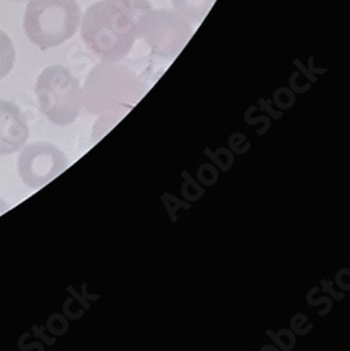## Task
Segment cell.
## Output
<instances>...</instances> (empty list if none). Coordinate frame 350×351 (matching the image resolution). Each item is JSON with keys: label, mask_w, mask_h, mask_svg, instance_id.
<instances>
[{"label": "cell", "mask_w": 350, "mask_h": 351, "mask_svg": "<svg viewBox=\"0 0 350 351\" xmlns=\"http://www.w3.org/2000/svg\"><path fill=\"white\" fill-rule=\"evenodd\" d=\"M151 9L148 0H99L82 16V40L99 60L119 62L139 38L141 21Z\"/></svg>", "instance_id": "1"}, {"label": "cell", "mask_w": 350, "mask_h": 351, "mask_svg": "<svg viewBox=\"0 0 350 351\" xmlns=\"http://www.w3.org/2000/svg\"><path fill=\"white\" fill-rule=\"evenodd\" d=\"M76 0H32L25 8L24 32L40 49H49L71 40L80 25Z\"/></svg>", "instance_id": "2"}, {"label": "cell", "mask_w": 350, "mask_h": 351, "mask_svg": "<svg viewBox=\"0 0 350 351\" xmlns=\"http://www.w3.org/2000/svg\"><path fill=\"white\" fill-rule=\"evenodd\" d=\"M36 95L41 112L55 125H71L83 106L79 80L62 65H51L41 72Z\"/></svg>", "instance_id": "3"}, {"label": "cell", "mask_w": 350, "mask_h": 351, "mask_svg": "<svg viewBox=\"0 0 350 351\" xmlns=\"http://www.w3.org/2000/svg\"><path fill=\"white\" fill-rule=\"evenodd\" d=\"M68 159L62 151L48 142L27 145L17 159V173L20 180L30 189H40L67 167Z\"/></svg>", "instance_id": "4"}, {"label": "cell", "mask_w": 350, "mask_h": 351, "mask_svg": "<svg viewBox=\"0 0 350 351\" xmlns=\"http://www.w3.org/2000/svg\"><path fill=\"white\" fill-rule=\"evenodd\" d=\"M191 34L190 21L176 10H150L141 21L139 37L161 53H173Z\"/></svg>", "instance_id": "5"}, {"label": "cell", "mask_w": 350, "mask_h": 351, "mask_svg": "<svg viewBox=\"0 0 350 351\" xmlns=\"http://www.w3.org/2000/svg\"><path fill=\"white\" fill-rule=\"evenodd\" d=\"M27 120L14 103L0 100V155L20 151L28 138Z\"/></svg>", "instance_id": "6"}, {"label": "cell", "mask_w": 350, "mask_h": 351, "mask_svg": "<svg viewBox=\"0 0 350 351\" xmlns=\"http://www.w3.org/2000/svg\"><path fill=\"white\" fill-rule=\"evenodd\" d=\"M215 0H172L173 9L189 21H201L207 16Z\"/></svg>", "instance_id": "7"}, {"label": "cell", "mask_w": 350, "mask_h": 351, "mask_svg": "<svg viewBox=\"0 0 350 351\" xmlns=\"http://www.w3.org/2000/svg\"><path fill=\"white\" fill-rule=\"evenodd\" d=\"M16 62V49L10 37L0 30V80L5 79Z\"/></svg>", "instance_id": "8"}, {"label": "cell", "mask_w": 350, "mask_h": 351, "mask_svg": "<svg viewBox=\"0 0 350 351\" xmlns=\"http://www.w3.org/2000/svg\"><path fill=\"white\" fill-rule=\"evenodd\" d=\"M6 211H8V204L2 197H0V215H3Z\"/></svg>", "instance_id": "9"}, {"label": "cell", "mask_w": 350, "mask_h": 351, "mask_svg": "<svg viewBox=\"0 0 350 351\" xmlns=\"http://www.w3.org/2000/svg\"><path fill=\"white\" fill-rule=\"evenodd\" d=\"M19 2H24V0H19Z\"/></svg>", "instance_id": "10"}]
</instances>
